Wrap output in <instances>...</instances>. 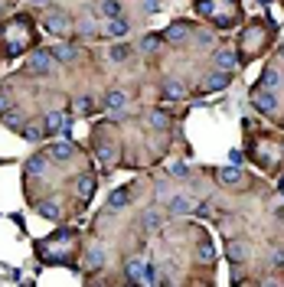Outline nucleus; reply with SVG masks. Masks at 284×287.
I'll return each instance as SVG.
<instances>
[{
    "label": "nucleus",
    "mask_w": 284,
    "mask_h": 287,
    "mask_svg": "<svg viewBox=\"0 0 284 287\" xmlns=\"http://www.w3.org/2000/svg\"><path fill=\"white\" fill-rule=\"evenodd\" d=\"M124 105H128V95L118 92V88H111V92L105 95V108H108V111L118 114V111H124Z\"/></svg>",
    "instance_id": "423d86ee"
},
{
    "label": "nucleus",
    "mask_w": 284,
    "mask_h": 287,
    "mask_svg": "<svg viewBox=\"0 0 284 287\" xmlns=\"http://www.w3.org/2000/svg\"><path fill=\"white\" fill-rule=\"evenodd\" d=\"M49 157L56 160V163H69V160L75 157V147H72V144H52V147H49Z\"/></svg>",
    "instance_id": "39448f33"
},
{
    "label": "nucleus",
    "mask_w": 284,
    "mask_h": 287,
    "mask_svg": "<svg viewBox=\"0 0 284 287\" xmlns=\"http://www.w3.org/2000/svg\"><path fill=\"white\" fill-rule=\"evenodd\" d=\"M75 111H78V114H88V111H92V98H78V101H75Z\"/></svg>",
    "instance_id": "cd10ccee"
},
{
    "label": "nucleus",
    "mask_w": 284,
    "mask_h": 287,
    "mask_svg": "<svg viewBox=\"0 0 284 287\" xmlns=\"http://www.w3.org/2000/svg\"><path fill=\"white\" fill-rule=\"evenodd\" d=\"M23 137L30 140V144H39V140H43V128H39V124H26V128H23Z\"/></svg>",
    "instance_id": "4be33fe9"
},
{
    "label": "nucleus",
    "mask_w": 284,
    "mask_h": 287,
    "mask_svg": "<svg viewBox=\"0 0 284 287\" xmlns=\"http://www.w3.org/2000/svg\"><path fill=\"white\" fill-rule=\"evenodd\" d=\"M128 56H131V49H128V46H114V49H111V59H114V62H124Z\"/></svg>",
    "instance_id": "a878e982"
},
{
    "label": "nucleus",
    "mask_w": 284,
    "mask_h": 287,
    "mask_svg": "<svg viewBox=\"0 0 284 287\" xmlns=\"http://www.w3.org/2000/svg\"><path fill=\"white\" fill-rule=\"evenodd\" d=\"M219 179H222V183H242V173H238L235 163H232V167H222V170H219Z\"/></svg>",
    "instance_id": "a211bd4d"
},
{
    "label": "nucleus",
    "mask_w": 284,
    "mask_h": 287,
    "mask_svg": "<svg viewBox=\"0 0 284 287\" xmlns=\"http://www.w3.org/2000/svg\"><path fill=\"white\" fill-rule=\"evenodd\" d=\"M157 46H160V39H157V36H147V39L140 43V49H144V52H154Z\"/></svg>",
    "instance_id": "bb28decb"
},
{
    "label": "nucleus",
    "mask_w": 284,
    "mask_h": 287,
    "mask_svg": "<svg viewBox=\"0 0 284 287\" xmlns=\"http://www.w3.org/2000/svg\"><path fill=\"white\" fill-rule=\"evenodd\" d=\"M216 66H219V72H232L235 69V52L232 49H219L216 52Z\"/></svg>",
    "instance_id": "6e6552de"
},
{
    "label": "nucleus",
    "mask_w": 284,
    "mask_h": 287,
    "mask_svg": "<svg viewBox=\"0 0 284 287\" xmlns=\"http://www.w3.org/2000/svg\"><path fill=\"white\" fill-rule=\"evenodd\" d=\"M95 154H98L105 163H114V160H118V150H114L108 140H98V144H95Z\"/></svg>",
    "instance_id": "1a4fd4ad"
},
{
    "label": "nucleus",
    "mask_w": 284,
    "mask_h": 287,
    "mask_svg": "<svg viewBox=\"0 0 284 287\" xmlns=\"http://www.w3.org/2000/svg\"><path fill=\"white\" fill-rule=\"evenodd\" d=\"M157 10V0H144V13H154Z\"/></svg>",
    "instance_id": "7c9ffc66"
},
{
    "label": "nucleus",
    "mask_w": 284,
    "mask_h": 287,
    "mask_svg": "<svg viewBox=\"0 0 284 287\" xmlns=\"http://www.w3.org/2000/svg\"><path fill=\"white\" fill-rule=\"evenodd\" d=\"M36 212H39V215H46V219H59V215H62V209H59L56 202H39V206H36Z\"/></svg>",
    "instance_id": "412c9836"
},
{
    "label": "nucleus",
    "mask_w": 284,
    "mask_h": 287,
    "mask_svg": "<svg viewBox=\"0 0 284 287\" xmlns=\"http://www.w3.org/2000/svg\"><path fill=\"white\" fill-rule=\"evenodd\" d=\"M190 209H193V202L186 199V196H173V199H170V212L173 215H186Z\"/></svg>",
    "instance_id": "ddd939ff"
},
{
    "label": "nucleus",
    "mask_w": 284,
    "mask_h": 287,
    "mask_svg": "<svg viewBox=\"0 0 284 287\" xmlns=\"http://www.w3.org/2000/svg\"><path fill=\"white\" fill-rule=\"evenodd\" d=\"M252 105L258 108V111H265V114H271L274 108H278V98H274L268 88H255L252 92Z\"/></svg>",
    "instance_id": "7ed1b4c3"
},
{
    "label": "nucleus",
    "mask_w": 284,
    "mask_h": 287,
    "mask_svg": "<svg viewBox=\"0 0 284 287\" xmlns=\"http://www.w3.org/2000/svg\"><path fill=\"white\" fill-rule=\"evenodd\" d=\"M62 128H66V118H62V111H49V114H46V131L56 134V131H62Z\"/></svg>",
    "instance_id": "f8f14e48"
},
{
    "label": "nucleus",
    "mask_w": 284,
    "mask_h": 287,
    "mask_svg": "<svg viewBox=\"0 0 284 287\" xmlns=\"http://www.w3.org/2000/svg\"><path fill=\"white\" fill-rule=\"evenodd\" d=\"M167 95H170V98H183V85H176V82H167Z\"/></svg>",
    "instance_id": "c756f323"
},
{
    "label": "nucleus",
    "mask_w": 284,
    "mask_h": 287,
    "mask_svg": "<svg viewBox=\"0 0 284 287\" xmlns=\"http://www.w3.org/2000/svg\"><path fill=\"white\" fill-rule=\"evenodd\" d=\"M167 39H170V43H186V39H190V26L173 23L170 30H167Z\"/></svg>",
    "instance_id": "9d476101"
},
{
    "label": "nucleus",
    "mask_w": 284,
    "mask_h": 287,
    "mask_svg": "<svg viewBox=\"0 0 284 287\" xmlns=\"http://www.w3.org/2000/svg\"><path fill=\"white\" fill-rule=\"evenodd\" d=\"M248 255H252V248H248V241H242V238H232V241H229V258H232V264L245 261Z\"/></svg>",
    "instance_id": "20e7f679"
},
{
    "label": "nucleus",
    "mask_w": 284,
    "mask_h": 287,
    "mask_svg": "<svg viewBox=\"0 0 284 287\" xmlns=\"http://www.w3.org/2000/svg\"><path fill=\"white\" fill-rule=\"evenodd\" d=\"M26 72L49 75V72H52V52H36V56H30V59H26Z\"/></svg>",
    "instance_id": "f03ea898"
},
{
    "label": "nucleus",
    "mask_w": 284,
    "mask_h": 287,
    "mask_svg": "<svg viewBox=\"0 0 284 287\" xmlns=\"http://www.w3.org/2000/svg\"><path fill=\"white\" fill-rule=\"evenodd\" d=\"M278 85H281V75H278L274 69H265V75H261V88H268V92H271V88H278Z\"/></svg>",
    "instance_id": "aec40b11"
},
{
    "label": "nucleus",
    "mask_w": 284,
    "mask_h": 287,
    "mask_svg": "<svg viewBox=\"0 0 284 287\" xmlns=\"http://www.w3.org/2000/svg\"><path fill=\"white\" fill-rule=\"evenodd\" d=\"M160 222H164V215L157 212V209H147V212H144V229H147V232L160 229Z\"/></svg>",
    "instance_id": "2eb2a0df"
},
{
    "label": "nucleus",
    "mask_w": 284,
    "mask_h": 287,
    "mask_svg": "<svg viewBox=\"0 0 284 287\" xmlns=\"http://www.w3.org/2000/svg\"><path fill=\"white\" fill-rule=\"evenodd\" d=\"M43 160L46 157H33L30 163H26V170H30V173H43Z\"/></svg>",
    "instance_id": "c85d7f7f"
},
{
    "label": "nucleus",
    "mask_w": 284,
    "mask_h": 287,
    "mask_svg": "<svg viewBox=\"0 0 284 287\" xmlns=\"http://www.w3.org/2000/svg\"><path fill=\"white\" fill-rule=\"evenodd\" d=\"M128 202H131V193H128V190H114L111 199H108L111 209H121V206H128Z\"/></svg>",
    "instance_id": "f3484780"
},
{
    "label": "nucleus",
    "mask_w": 284,
    "mask_h": 287,
    "mask_svg": "<svg viewBox=\"0 0 284 287\" xmlns=\"http://www.w3.org/2000/svg\"><path fill=\"white\" fill-rule=\"evenodd\" d=\"M98 13H105V16H111V20H114V16L121 13V4H118V0H102V4H98Z\"/></svg>",
    "instance_id": "6ab92c4d"
},
{
    "label": "nucleus",
    "mask_w": 284,
    "mask_h": 287,
    "mask_svg": "<svg viewBox=\"0 0 284 287\" xmlns=\"http://www.w3.org/2000/svg\"><path fill=\"white\" fill-rule=\"evenodd\" d=\"M92 179H88V176H82V179H78V193H82V199H88V196H92Z\"/></svg>",
    "instance_id": "393cba45"
},
{
    "label": "nucleus",
    "mask_w": 284,
    "mask_h": 287,
    "mask_svg": "<svg viewBox=\"0 0 284 287\" xmlns=\"http://www.w3.org/2000/svg\"><path fill=\"white\" fill-rule=\"evenodd\" d=\"M7 108H10V98H7V95H0V114H4Z\"/></svg>",
    "instance_id": "2f4dec72"
},
{
    "label": "nucleus",
    "mask_w": 284,
    "mask_h": 287,
    "mask_svg": "<svg viewBox=\"0 0 284 287\" xmlns=\"http://www.w3.org/2000/svg\"><path fill=\"white\" fill-rule=\"evenodd\" d=\"M98 264H105V251L95 245V248H88V268H98Z\"/></svg>",
    "instance_id": "5701e85b"
},
{
    "label": "nucleus",
    "mask_w": 284,
    "mask_h": 287,
    "mask_svg": "<svg viewBox=\"0 0 284 287\" xmlns=\"http://www.w3.org/2000/svg\"><path fill=\"white\" fill-rule=\"evenodd\" d=\"M226 82H229V72L206 75V78H202V92H219V88H226Z\"/></svg>",
    "instance_id": "0eeeda50"
},
{
    "label": "nucleus",
    "mask_w": 284,
    "mask_h": 287,
    "mask_svg": "<svg viewBox=\"0 0 284 287\" xmlns=\"http://www.w3.org/2000/svg\"><path fill=\"white\" fill-rule=\"evenodd\" d=\"M170 170H173V173H176V176H183V173H186V163H173Z\"/></svg>",
    "instance_id": "473e14b6"
},
{
    "label": "nucleus",
    "mask_w": 284,
    "mask_h": 287,
    "mask_svg": "<svg viewBox=\"0 0 284 287\" xmlns=\"http://www.w3.org/2000/svg\"><path fill=\"white\" fill-rule=\"evenodd\" d=\"M33 4H46V0H33Z\"/></svg>",
    "instance_id": "72a5a7b5"
},
{
    "label": "nucleus",
    "mask_w": 284,
    "mask_h": 287,
    "mask_svg": "<svg viewBox=\"0 0 284 287\" xmlns=\"http://www.w3.org/2000/svg\"><path fill=\"white\" fill-rule=\"evenodd\" d=\"M105 33H108V36H114V39H121V36H128V23L114 16V20L108 23V30H105Z\"/></svg>",
    "instance_id": "dca6fc26"
},
{
    "label": "nucleus",
    "mask_w": 284,
    "mask_h": 287,
    "mask_svg": "<svg viewBox=\"0 0 284 287\" xmlns=\"http://www.w3.org/2000/svg\"><path fill=\"white\" fill-rule=\"evenodd\" d=\"M43 26H46L49 33H56V36H66L72 30V20H69V13H62V10H49L43 16Z\"/></svg>",
    "instance_id": "f257e3e1"
},
{
    "label": "nucleus",
    "mask_w": 284,
    "mask_h": 287,
    "mask_svg": "<svg viewBox=\"0 0 284 287\" xmlns=\"http://www.w3.org/2000/svg\"><path fill=\"white\" fill-rule=\"evenodd\" d=\"M52 56H56L59 62H72V59H75V49L69 46V43H59V46L52 49Z\"/></svg>",
    "instance_id": "4468645a"
},
{
    "label": "nucleus",
    "mask_w": 284,
    "mask_h": 287,
    "mask_svg": "<svg viewBox=\"0 0 284 287\" xmlns=\"http://www.w3.org/2000/svg\"><path fill=\"white\" fill-rule=\"evenodd\" d=\"M199 258H202V261H212V258H216V251H212V245H209V241H199Z\"/></svg>",
    "instance_id": "b1692460"
},
{
    "label": "nucleus",
    "mask_w": 284,
    "mask_h": 287,
    "mask_svg": "<svg viewBox=\"0 0 284 287\" xmlns=\"http://www.w3.org/2000/svg\"><path fill=\"white\" fill-rule=\"evenodd\" d=\"M144 271H147V261H140V258H131L128 261V277L131 281H144Z\"/></svg>",
    "instance_id": "9b49d317"
}]
</instances>
